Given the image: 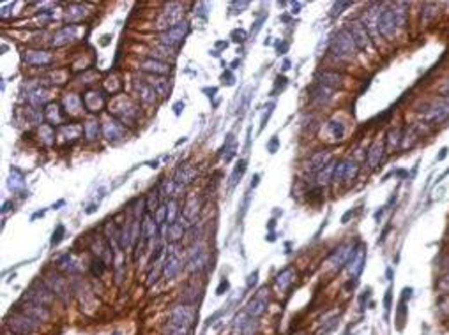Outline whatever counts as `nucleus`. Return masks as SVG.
<instances>
[{
  "label": "nucleus",
  "mask_w": 449,
  "mask_h": 335,
  "mask_svg": "<svg viewBox=\"0 0 449 335\" xmlns=\"http://www.w3.org/2000/svg\"><path fill=\"white\" fill-rule=\"evenodd\" d=\"M7 326L11 328V332L16 335H32L34 332H38L39 325L38 319L31 318L25 312L16 311L11 318H7Z\"/></svg>",
  "instance_id": "1"
},
{
  "label": "nucleus",
  "mask_w": 449,
  "mask_h": 335,
  "mask_svg": "<svg viewBox=\"0 0 449 335\" xmlns=\"http://www.w3.org/2000/svg\"><path fill=\"white\" fill-rule=\"evenodd\" d=\"M355 41L354 37H352L350 30H341L336 34V37L333 39L331 43V48H329V51H331L335 57L341 58V57H350V55H354L355 51Z\"/></svg>",
  "instance_id": "2"
},
{
  "label": "nucleus",
  "mask_w": 449,
  "mask_h": 335,
  "mask_svg": "<svg viewBox=\"0 0 449 335\" xmlns=\"http://www.w3.org/2000/svg\"><path fill=\"white\" fill-rule=\"evenodd\" d=\"M53 295H55V293L50 289V286H48L46 282H41V279H38V281L31 286V289L27 291V295L23 296V300L34 302V304H39V305L48 307V305L53 302Z\"/></svg>",
  "instance_id": "3"
},
{
  "label": "nucleus",
  "mask_w": 449,
  "mask_h": 335,
  "mask_svg": "<svg viewBox=\"0 0 449 335\" xmlns=\"http://www.w3.org/2000/svg\"><path fill=\"white\" fill-rule=\"evenodd\" d=\"M425 120L426 124H442L449 118V100L447 99H437L425 110Z\"/></svg>",
  "instance_id": "4"
},
{
  "label": "nucleus",
  "mask_w": 449,
  "mask_h": 335,
  "mask_svg": "<svg viewBox=\"0 0 449 335\" xmlns=\"http://www.w3.org/2000/svg\"><path fill=\"white\" fill-rule=\"evenodd\" d=\"M196 312L195 307L189 304H183V305H175L170 312V321L177 323V325L184 326V328H191L193 323H195Z\"/></svg>",
  "instance_id": "5"
},
{
  "label": "nucleus",
  "mask_w": 449,
  "mask_h": 335,
  "mask_svg": "<svg viewBox=\"0 0 449 335\" xmlns=\"http://www.w3.org/2000/svg\"><path fill=\"white\" fill-rule=\"evenodd\" d=\"M188 32H189L188 23L186 21H181V23H177L175 27H172V28H168V30L163 32L161 36H159V41H161L166 48H177L184 41V37L188 36Z\"/></svg>",
  "instance_id": "6"
},
{
  "label": "nucleus",
  "mask_w": 449,
  "mask_h": 335,
  "mask_svg": "<svg viewBox=\"0 0 449 335\" xmlns=\"http://www.w3.org/2000/svg\"><path fill=\"white\" fill-rule=\"evenodd\" d=\"M267 304H269V289L262 288L260 291L250 300V304H248V307H246V314L253 319L258 318V316H262L263 312H265Z\"/></svg>",
  "instance_id": "7"
},
{
  "label": "nucleus",
  "mask_w": 449,
  "mask_h": 335,
  "mask_svg": "<svg viewBox=\"0 0 449 335\" xmlns=\"http://www.w3.org/2000/svg\"><path fill=\"white\" fill-rule=\"evenodd\" d=\"M396 18H395V11L393 9H384L378 16V32L385 37V39H393L396 34Z\"/></svg>",
  "instance_id": "8"
},
{
  "label": "nucleus",
  "mask_w": 449,
  "mask_h": 335,
  "mask_svg": "<svg viewBox=\"0 0 449 335\" xmlns=\"http://www.w3.org/2000/svg\"><path fill=\"white\" fill-rule=\"evenodd\" d=\"M365 261H366V251L363 245H359V247L354 249V252H352L350 259H348V274H350V277L354 279V281H357V277L361 275L363 268H365Z\"/></svg>",
  "instance_id": "9"
},
{
  "label": "nucleus",
  "mask_w": 449,
  "mask_h": 335,
  "mask_svg": "<svg viewBox=\"0 0 449 335\" xmlns=\"http://www.w3.org/2000/svg\"><path fill=\"white\" fill-rule=\"evenodd\" d=\"M183 270V261L179 258V251L170 249V252L166 254L165 265H163V274L166 275V279H173L179 275V272Z\"/></svg>",
  "instance_id": "10"
},
{
  "label": "nucleus",
  "mask_w": 449,
  "mask_h": 335,
  "mask_svg": "<svg viewBox=\"0 0 449 335\" xmlns=\"http://www.w3.org/2000/svg\"><path fill=\"white\" fill-rule=\"evenodd\" d=\"M140 69L149 73L151 76L152 74H156V76H165V74L170 73V65L161 62V58H156V60L154 58H147V60L140 62Z\"/></svg>",
  "instance_id": "11"
},
{
  "label": "nucleus",
  "mask_w": 449,
  "mask_h": 335,
  "mask_svg": "<svg viewBox=\"0 0 449 335\" xmlns=\"http://www.w3.org/2000/svg\"><path fill=\"white\" fill-rule=\"evenodd\" d=\"M23 302H25V305L21 309H18V311L25 312L27 316L38 319V321H46V319L50 318V311H48V307L34 304V302H27V300H23Z\"/></svg>",
  "instance_id": "12"
},
{
  "label": "nucleus",
  "mask_w": 449,
  "mask_h": 335,
  "mask_svg": "<svg viewBox=\"0 0 449 335\" xmlns=\"http://www.w3.org/2000/svg\"><path fill=\"white\" fill-rule=\"evenodd\" d=\"M352 252H354V247H352L350 244H345V245H340V247L336 249L335 252L331 254V265L336 268V270H340L343 265H347L348 259H350Z\"/></svg>",
  "instance_id": "13"
},
{
  "label": "nucleus",
  "mask_w": 449,
  "mask_h": 335,
  "mask_svg": "<svg viewBox=\"0 0 449 335\" xmlns=\"http://www.w3.org/2000/svg\"><path fill=\"white\" fill-rule=\"evenodd\" d=\"M350 25H352L350 34L355 41V46L361 48V50H366V48L370 46V37H368V34H366V27L361 23V21H354V23H350Z\"/></svg>",
  "instance_id": "14"
},
{
  "label": "nucleus",
  "mask_w": 449,
  "mask_h": 335,
  "mask_svg": "<svg viewBox=\"0 0 449 335\" xmlns=\"http://www.w3.org/2000/svg\"><path fill=\"white\" fill-rule=\"evenodd\" d=\"M46 284L50 286V289L58 296V298L66 300V296H68V288H66L64 279L58 277V275H55V274H50V275H46Z\"/></svg>",
  "instance_id": "15"
},
{
  "label": "nucleus",
  "mask_w": 449,
  "mask_h": 335,
  "mask_svg": "<svg viewBox=\"0 0 449 335\" xmlns=\"http://www.w3.org/2000/svg\"><path fill=\"white\" fill-rule=\"evenodd\" d=\"M329 159H331V155H329V152H327V150H320V152H317V154H313L310 159H308V162H306V170L320 171L322 168L329 164Z\"/></svg>",
  "instance_id": "16"
},
{
  "label": "nucleus",
  "mask_w": 449,
  "mask_h": 335,
  "mask_svg": "<svg viewBox=\"0 0 449 335\" xmlns=\"http://www.w3.org/2000/svg\"><path fill=\"white\" fill-rule=\"evenodd\" d=\"M186 219L181 217L177 222H173V224L166 226V233H168V242H172V244H175V242H179L181 238H183L184 231H186Z\"/></svg>",
  "instance_id": "17"
},
{
  "label": "nucleus",
  "mask_w": 449,
  "mask_h": 335,
  "mask_svg": "<svg viewBox=\"0 0 449 335\" xmlns=\"http://www.w3.org/2000/svg\"><path fill=\"white\" fill-rule=\"evenodd\" d=\"M382 154H384V143H382V141H375L373 147L370 148L368 155H366L368 164L372 168H377L382 161Z\"/></svg>",
  "instance_id": "18"
},
{
  "label": "nucleus",
  "mask_w": 449,
  "mask_h": 335,
  "mask_svg": "<svg viewBox=\"0 0 449 335\" xmlns=\"http://www.w3.org/2000/svg\"><path fill=\"white\" fill-rule=\"evenodd\" d=\"M195 177H196V171L193 170L191 166L181 164L179 170H177V173H175V184L186 185V184H189V182H193V178H195Z\"/></svg>",
  "instance_id": "19"
},
{
  "label": "nucleus",
  "mask_w": 449,
  "mask_h": 335,
  "mask_svg": "<svg viewBox=\"0 0 449 335\" xmlns=\"http://www.w3.org/2000/svg\"><path fill=\"white\" fill-rule=\"evenodd\" d=\"M318 78H320V83L324 85V87H338V85H341V81H343V76H341L340 73H335V71H324V73L318 74Z\"/></svg>",
  "instance_id": "20"
},
{
  "label": "nucleus",
  "mask_w": 449,
  "mask_h": 335,
  "mask_svg": "<svg viewBox=\"0 0 449 335\" xmlns=\"http://www.w3.org/2000/svg\"><path fill=\"white\" fill-rule=\"evenodd\" d=\"M200 207H202V201L196 199V198H189L188 203H186V207H184V212H183L184 219H186V221H193V219L198 215Z\"/></svg>",
  "instance_id": "21"
},
{
  "label": "nucleus",
  "mask_w": 449,
  "mask_h": 335,
  "mask_svg": "<svg viewBox=\"0 0 449 335\" xmlns=\"http://www.w3.org/2000/svg\"><path fill=\"white\" fill-rule=\"evenodd\" d=\"M333 175H335V164H333V162H329L327 166H324L317 173V185H318V187H322V185H327L329 182L333 180Z\"/></svg>",
  "instance_id": "22"
},
{
  "label": "nucleus",
  "mask_w": 449,
  "mask_h": 335,
  "mask_svg": "<svg viewBox=\"0 0 449 335\" xmlns=\"http://www.w3.org/2000/svg\"><path fill=\"white\" fill-rule=\"evenodd\" d=\"M179 205H177V201L175 199H170L168 201V207H166V217H165V222H166V226H170V224H173V222H177L181 219V215H179Z\"/></svg>",
  "instance_id": "23"
},
{
  "label": "nucleus",
  "mask_w": 449,
  "mask_h": 335,
  "mask_svg": "<svg viewBox=\"0 0 449 335\" xmlns=\"http://www.w3.org/2000/svg\"><path fill=\"white\" fill-rule=\"evenodd\" d=\"M292 279H294V270H292V268H285V270H281L280 274L276 275V284L280 286L281 289H285L292 284Z\"/></svg>",
  "instance_id": "24"
},
{
  "label": "nucleus",
  "mask_w": 449,
  "mask_h": 335,
  "mask_svg": "<svg viewBox=\"0 0 449 335\" xmlns=\"http://www.w3.org/2000/svg\"><path fill=\"white\" fill-rule=\"evenodd\" d=\"M25 58H27L28 64H38V65L50 62V55H46L44 51H31Z\"/></svg>",
  "instance_id": "25"
},
{
  "label": "nucleus",
  "mask_w": 449,
  "mask_h": 335,
  "mask_svg": "<svg viewBox=\"0 0 449 335\" xmlns=\"http://www.w3.org/2000/svg\"><path fill=\"white\" fill-rule=\"evenodd\" d=\"M357 171H359L357 162H354L352 159H347V171H345L343 182H352L355 177H357Z\"/></svg>",
  "instance_id": "26"
},
{
  "label": "nucleus",
  "mask_w": 449,
  "mask_h": 335,
  "mask_svg": "<svg viewBox=\"0 0 449 335\" xmlns=\"http://www.w3.org/2000/svg\"><path fill=\"white\" fill-rule=\"evenodd\" d=\"M165 333L166 335H188L189 328H184V326L177 325V323L168 321V325H166V328H165Z\"/></svg>",
  "instance_id": "27"
},
{
  "label": "nucleus",
  "mask_w": 449,
  "mask_h": 335,
  "mask_svg": "<svg viewBox=\"0 0 449 335\" xmlns=\"http://www.w3.org/2000/svg\"><path fill=\"white\" fill-rule=\"evenodd\" d=\"M244 171H246V161H239L235 166V170H233L232 177H230V185H235L237 182H239V178L244 175Z\"/></svg>",
  "instance_id": "28"
},
{
  "label": "nucleus",
  "mask_w": 449,
  "mask_h": 335,
  "mask_svg": "<svg viewBox=\"0 0 449 335\" xmlns=\"http://www.w3.org/2000/svg\"><path fill=\"white\" fill-rule=\"evenodd\" d=\"M329 131H331L335 140H341V138H343V134H345V127H343V124H341V122L333 120V122H329Z\"/></svg>",
  "instance_id": "29"
},
{
  "label": "nucleus",
  "mask_w": 449,
  "mask_h": 335,
  "mask_svg": "<svg viewBox=\"0 0 449 335\" xmlns=\"http://www.w3.org/2000/svg\"><path fill=\"white\" fill-rule=\"evenodd\" d=\"M345 171H347V159H345V161H341L340 164H338V168L335 170V175H333V180L336 182H343V178H345Z\"/></svg>",
  "instance_id": "30"
},
{
  "label": "nucleus",
  "mask_w": 449,
  "mask_h": 335,
  "mask_svg": "<svg viewBox=\"0 0 449 335\" xmlns=\"http://www.w3.org/2000/svg\"><path fill=\"white\" fill-rule=\"evenodd\" d=\"M64 233H66V229H64V226L62 224H58L57 228H55V231H53V237H51V245H58L62 242V238H64Z\"/></svg>",
  "instance_id": "31"
},
{
  "label": "nucleus",
  "mask_w": 449,
  "mask_h": 335,
  "mask_svg": "<svg viewBox=\"0 0 449 335\" xmlns=\"http://www.w3.org/2000/svg\"><path fill=\"white\" fill-rule=\"evenodd\" d=\"M423 14H425V20H423V23H430V21L437 16V11H435V7H433V6H425Z\"/></svg>",
  "instance_id": "32"
},
{
  "label": "nucleus",
  "mask_w": 449,
  "mask_h": 335,
  "mask_svg": "<svg viewBox=\"0 0 449 335\" xmlns=\"http://www.w3.org/2000/svg\"><path fill=\"white\" fill-rule=\"evenodd\" d=\"M85 131H87V136L92 140V138H94L96 134L99 132V125L96 124V122H88V124L85 125Z\"/></svg>",
  "instance_id": "33"
},
{
  "label": "nucleus",
  "mask_w": 449,
  "mask_h": 335,
  "mask_svg": "<svg viewBox=\"0 0 449 335\" xmlns=\"http://www.w3.org/2000/svg\"><path fill=\"white\" fill-rule=\"evenodd\" d=\"M437 288H439L440 293H444V295H449V275H446V277L440 279L439 284H437Z\"/></svg>",
  "instance_id": "34"
},
{
  "label": "nucleus",
  "mask_w": 449,
  "mask_h": 335,
  "mask_svg": "<svg viewBox=\"0 0 449 335\" xmlns=\"http://www.w3.org/2000/svg\"><path fill=\"white\" fill-rule=\"evenodd\" d=\"M92 272H94V275H101L103 272H105V265H103L101 259H98V261L92 263Z\"/></svg>",
  "instance_id": "35"
},
{
  "label": "nucleus",
  "mask_w": 449,
  "mask_h": 335,
  "mask_svg": "<svg viewBox=\"0 0 449 335\" xmlns=\"http://www.w3.org/2000/svg\"><path fill=\"white\" fill-rule=\"evenodd\" d=\"M228 288H230L228 281H226V279H223V281L220 282V286H218V289H216V295H218V296L225 295V291H226V289H228Z\"/></svg>",
  "instance_id": "36"
},
{
  "label": "nucleus",
  "mask_w": 449,
  "mask_h": 335,
  "mask_svg": "<svg viewBox=\"0 0 449 335\" xmlns=\"http://www.w3.org/2000/svg\"><path fill=\"white\" fill-rule=\"evenodd\" d=\"M278 145H280V141H278V138L274 136L273 140H271L269 143H267V150H269L271 154H274V152L278 150Z\"/></svg>",
  "instance_id": "37"
},
{
  "label": "nucleus",
  "mask_w": 449,
  "mask_h": 335,
  "mask_svg": "<svg viewBox=\"0 0 449 335\" xmlns=\"http://www.w3.org/2000/svg\"><path fill=\"white\" fill-rule=\"evenodd\" d=\"M439 92H440V95H442L444 99H449V80H447V81H444V83L440 85Z\"/></svg>",
  "instance_id": "38"
},
{
  "label": "nucleus",
  "mask_w": 449,
  "mask_h": 335,
  "mask_svg": "<svg viewBox=\"0 0 449 335\" xmlns=\"http://www.w3.org/2000/svg\"><path fill=\"white\" fill-rule=\"evenodd\" d=\"M257 279H258V272L255 270L253 274H251L250 277H248V288H253V286L257 284Z\"/></svg>",
  "instance_id": "39"
},
{
  "label": "nucleus",
  "mask_w": 449,
  "mask_h": 335,
  "mask_svg": "<svg viewBox=\"0 0 449 335\" xmlns=\"http://www.w3.org/2000/svg\"><path fill=\"white\" fill-rule=\"evenodd\" d=\"M384 305H385V309H391V289H389V291H387V295H385Z\"/></svg>",
  "instance_id": "40"
},
{
  "label": "nucleus",
  "mask_w": 449,
  "mask_h": 335,
  "mask_svg": "<svg viewBox=\"0 0 449 335\" xmlns=\"http://www.w3.org/2000/svg\"><path fill=\"white\" fill-rule=\"evenodd\" d=\"M352 215H354V210H348V212H347V214H345V215H343V217H341V222H343V224H347V221H348V219H350V217H352Z\"/></svg>",
  "instance_id": "41"
},
{
  "label": "nucleus",
  "mask_w": 449,
  "mask_h": 335,
  "mask_svg": "<svg viewBox=\"0 0 449 335\" xmlns=\"http://www.w3.org/2000/svg\"><path fill=\"white\" fill-rule=\"evenodd\" d=\"M258 180H260V175H255L253 180H251V187H257V185H258Z\"/></svg>",
  "instance_id": "42"
},
{
  "label": "nucleus",
  "mask_w": 449,
  "mask_h": 335,
  "mask_svg": "<svg viewBox=\"0 0 449 335\" xmlns=\"http://www.w3.org/2000/svg\"><path fill=\"white\" fill-rule=\"evenodd\" d=\"M446 154H447V148H442V150H440V155H439V161H442V159L446 157Z\"/></svg>",
  "instance_id": "43"
},
{
  "label": "nucleus",
  "mask_w": 449,
  "mask_h": 335,
  "mask_svg": "<svg viewBox=\"0 0 449 335\" xmlns=\"http://www.w3.org/2000/svg\"><path fill=\"white\" fill-rule=\"evenodd\" d=\"M181 108H184V104H183V103L175 104V113H177V115H179V113H181Z\"/></svg>",
  "instance_id": "44"
},
{
  "label": "nucleus",
  "mask_w": 449,
  "mask_h": 335,
  "mask_svg": "<svg viewBox=\"0 0 449 335\" xmlns=\"http://www.w3.org/2000/svg\"><path fill=\"white\" fill-rule=\"evenodd\" d=\"M4 335H16V333H4Z\"/></svg>",
  "instance_id": "45"
},
{
  "label": "nucleus",
  "mask_w": 449,
  "mask_h": 335,
  "mask_svg": "<svg viewBox=\"0 0 449 335\" xmlns=\"http://www.w3.org/2000/svg\"><path fill=\"white\" fill-rule=\"evenodd\" d=\"M113 335H118V333H113Z\"/></svg>",
  "instance_id": "46"
}]
</instances>
